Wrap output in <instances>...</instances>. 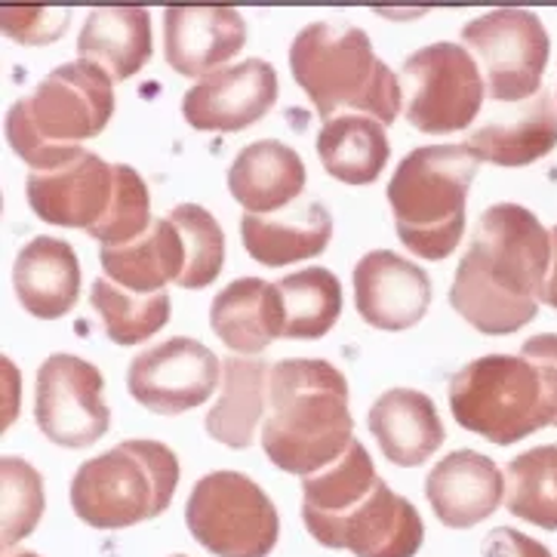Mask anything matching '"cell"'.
Returning <instances> with one entry per match:
<instances>
[{"mask_svg": "<svg viewBox=\"0 0 557 557\" xmlns=\"http://www.w3.org/2000/svg\"><path fill=\"white\" fill-rule=\"evenodd\" d=\"M548 269L552 232L527 207L496 203L474 225L449 306L486 336L518 333L540 311Z\"/></svg>", "mask_w": 557, "mask_h": 557, "instance_id": "1", "label": "cell"}, {"mask_svg": "<svg viewBox=\"0 0 557 557\" xmlns=\"http://www.w3.org/2000/svg\"><path fill=\"white\" fill-rule=\"evenodd\" d=\"M355 441L348 382L330 360L287 358L269 373V416L262 449L287 474L333 466Z\"/></svg>", "mask_w": 557, "mask_h": 557, "instance_id": "2", "label": "cell"}, {"mask_svg": "<svg viewBox=\"0 0 557 557\" xmlns=\"http://www.w3.org/2000/svg\"><path fill=\"white\" fill-rule=\"evenodd\" d=\"M289 69L324 121L355 109L379 124H395L404 87L376 53L367 32L339 22H311L289 47Z\"/></svg>", "mask_w": 557, "mask_h": 557, "instance_id": "3", "label": "cell"}, {"mask_svg": "<svg viewBox=\"0 0 557 557\" xmlns=\"http://www.w3.org/2000/svg\"><path fill=\"white\" fill-rule=\"evenodd\" d=\"M114 114V81L90 62H65L7 114V143L35 173L74 161Z\"/></svg>", "mask_w": 557, "mask_h": 557, "instance_id": "4", "label": "cell"}, {"mask_svg": "<svg viewBox=\"0 0 557 557\" xmlns=\"http://www.w3.org/2000/svg\"><path fill=\"white\" fill-rule=\"evenodd\" d=\"M478 154L462 145H425L397 163L388 203L397 237L419 259H447L466 234L468 188L478 176Z\"/></svg>", "mask_w": 557, "mask_h": 557, "instance_id": "5", "label": "cell"}, {"mask_svg": "<svg viewBox=\"0 0 557 557\" xmlns=\"http://www.w3.org/2000/svg\"><path fill=\"white\" fill-rule=\"evenodd\" d=\"M180 486V459L161 441H124L77 468L74 515L96 530H124L163 515Z\"/></svg>", "mask_w": 557, "mask_h": 557, "instance_id": "6", "label": "cell"}, {"mask_svg": "<svg viewBox=\"0 0 557 557\" xmlns=\"http://www.w3.org/2000/svg\"><path fill=\"white\" fill-rule=\"evenodd\" d=\"M449 410L466 429L508 447L557 422V404L536 363L511 355L471 360L449 379Z\"/></svg>", "mask_w": 557, "mask_h": 557, "instance_id": "7", "label": "cell"}, {"mask_svg": "<svg viewBox=\"0 0 557 557\" xmlns=\"http://www.w3.org/2000/svg\"><path fill=\"white\" fill-rule=\"evenodd\" d=\"M185 523L216 557H269L281 536L269 493L237 471L203 474L188 496Z\"/></svg>", "mask_w": 557, "mask_h": 557, "instance_id": "8", "label": "cell"}, {"mask_svg": "<svg viewBox=\"0 0 557 557\" xmlns=\"http://www.w3.org/2000/svg\"><path fill=\"white\" fill-rule=\"evenodd\" d=\"M404 99L407 121L429 136H449L466 129L484 106L486 84L474 55L459 44L422 47L404 62Z\"/></svg>", "mask_w": 557, "mask_h": 557, "instance_id": "9", "label": "cell"}, {"mask_svg": "<svg viewBox=\"0 0 557 557\" xmlns=\"http://www.w3.org/2000/svg\"><path fill=\"white\" fill-rule=\"evenodd\" d=\"M466 50L478 55L493 102H521L542 92L552 40L530 10H493L462 28Z\"/></svg>", "mask_w": 557, "mask_h": 557, "instance_id": "10", "label": "cell"}, {"mask_svg": "<svg viewBox=\"0 0 557 557\" xmlns=\"http://www.w3.org/2000/svg\"><path fill=\"white\" fill-rule=\"evenodd\" d=\"M102 388L106 379L90 360L50 355L37 370V429L59 447L81 449L96 444L111 425Z\"/></svg>", "mask_w": 557, "mask_h": 557, "instance_id": "11", "label": "cell"}, {"mask_svg": "<svg viewBox=\"0 0 557 557\" xmlns=\"http://www.w3.org/2000/svg\"><path fill=\"white\" fill-rule=\"evenodd\" d=\"M219 370L222 363L203 342L173 336L133 358L126 388L145 410L180 416L210 400L219 385Z\"/></svg>", "mask_w": 557, "mask_h": 557, "instance_id": "12", "label": "cell"}, {"mask_svg": "<svg viewBox=\"0 0 557 557\" xmlns=\"http://www.w3.org/2000/svg\"><path fill=\"white\" fill-rule=\"evenodd\" d=\"M308 533L324 548H348L355 557H416L425 540V523L410 499L397 496L379 478L370 496L348 515L308 523Z\"/></svg>", "mask_w": 557, "mask_h": 557, "instance_id": "13", "label": "cell"}, {"mask_svg": "<svg viewBox=\"0 0 557 557\" xmlns=\"http://www.w3.org/2000/svg\"><path fill=\"white\" fill-rule=\"evenodd\" d=\"M277 72L262 59H244L237 65L200 77L182 99L185 121L203 133H237L259 124L277 102Z\"/></svg>", "mask_w": 557, "mask_h": 557, "instance_id": "14", "label": "cell"}, {"mask_svg": "<svg viewBox=\"0 0 557 557\" xmlns=\"http://www.w3.org/2000/svg\"><path fill=\"white\" fill-rule=\"evenodd\" d=\"M117 191V166L81 151L74 161L28 176V203L37 216L62 228L90 232L109 216Z\"/></svg>", "mask_w": 557, "mask_h": 557, "instance_id": "15", "label": "cell"}, {"mask_svg": "<svg viewBox=\"0 0 557 557\" xmlns=\"http://www.w3.org/2000/svg\"><path fill=\"white\" fill-rule=\"evenodd\" d=\"M355 302L376 330H410L432 306V277L397 252L373 250L355 269Z\"/></svg>", "mask_w": 557, "mask_h": 557, "instance_id": "16", "label": "cell"}, {"mask_svg": "<svg viewBox=\"0 0 557 557\" xmlns=\"http://www.w3.org/2000/svg\"><path fill=\"white\" fill-rule=\"evenodd\" d=\"M247 44V25L232 7H173L163 13V55L182 77L219 72Z\"/></svg>", "mask_w": 557, "mask_h": 557, "instance_id": "17", "label": "cell"}, {"mask_svg": "<svg viewBox=\"0 0 557 557\" xmlns=\"http://www.w3.org/2000/svg\"><path fill=\"white\" fill-rule=\"evenodd\" d=\"M425 493L437 521L449 530H468L505 503V474L481 453L456 449L429 471Z\"/></svg>", "mask_w": 557, "mask_h": 557, "instance_id": "18", "label": "cell"}, {"mask_svg": "<svg viewBox=\"0 0 557 557\" xmlns=\"http://www.w3.org/2000/svg\"><path fill=\"white\" fill-rule=\"evenodd\" d=\"M367 425L392 466H425L444 444V422L429 395L392 388L370 407Z\"/></svg>", "mask_w": 557, "mask_h": 557, "instance_id": "19", "label": "cell"}, {"mask_svg": "<svg viewBox=\"0 0 557 557\" xmlns=\"http://www.w3.org/2000/svg\"><path fill=\"white\" fill-rule=\"evenodd\" d=\"M228 191L250 216L277 213L306 191V163L296 148L259 139L234 158Z\"/></svg>", "mask_w": 557, "mask_h": 557, "instance_id": "20", "label": "cell"}, {"mask_svg": "<svg viewBox=\"0 0 557 557\" xmlns=\"http://www.w3.org/2000/svg\"><path fill=\"white\" fill-rule=\"evenodd\" d=\"M13 284L25 311L44 321H55L69 314L81 296L77 252L72 250V244L40 234L18 250Z\"/></svg>", "mask_w": 557, "mask_h": 557, "instance_id": "21", "label": "cell"}, {"mask_svg": "<svg viewBox=\"0 0 557 557\" xmlns=\"http://www.w3.org/2000/svg\"><path fill=\"white\" fill-rule=\"evenodd\" d=\"M210 326L240 358L259 355L274 339H284V299L277 284L240 277L216 293Z\"/></svg>", "mask_w": 557, "mask_h": 557, "instance_id": "22", "label": "cell"}, {"mask_svg": "<svg viewBox=\"0 0 557 557\" xmlns=\"http://www.w3.org/2000/svg\"><path fill=\"white\" fill-rule=\"evenodd\" d=\"M77 55L109 74L111 81H126L143 72L151 59V16L143 7H102L92 10L81 35Z\"/></svg>", "mask_w": 557, "mask_h": 557, "instance_id": "23", "label": "cell"}, {"mask_svg": "<svg viewBox=\"0 0 557 557\" xmlns=\"http://www.w3.org/2000/svg\"><path fill=\"white\" fill-rule=\"evenodd\" d=\"M99 259L111 284L133 289L139 296H151L163 293L170 281L180 284L185 271V244L180 228L170 222V216H163L154 219V225L139 240L126 247H102Z\"/></svg>", "mask_w": 557, "mask_h": 557, "instance_id": "24", "label": "cell"}, {"mask_svg": "<svg viewBox=\"0 0 557 557\" xmlns=\"http://www.w3.org/2000/svg\"><path fill=\"white\" fill-rule=\"evenodd\" d=\"M244 247L256 262L284 269L302 259H314L333 237V216L324 203H306L296 216H247L240 219Z\"/></svg>", "mask_w": 557, "mask_h": 557, "instance_id": "25", "label": "cell"}, {"mask_svg": "<svg viewBox=\"0 0 557 557\" xmlns=\"http://www.w3.org/2000/svg\"><path fill=\"white\" fill-rule=\"evenodd\" d=\"M466 145L478 154V161L496 166H527L540 161L557 145V102L552 92L542 90L518 117L474 129Z\"/></svg>", "mask_w": 557, "mask_h": 557, "instance_id": "26", "label": "cell"}, {"mask_svg": "<svg viewBox=\"0 0 557 557\" xmlns=\"http://www.w3.org/2000/svg\"><path fill=\"white\" fill-rule=\"evenodd\" d=\"M269 363L259 358H225L222 376L225 388L216 407L207 416V432L213 441L232 449H247L252 444L256 425L265 413L269 400Z\"/></svg>", "mask_w": 557, "mask_h": 557, "instance_id": "27", "label": "cell"}, {"mask_svg": "<svg viewBox=\"0 0 557 557\" xmlns=\"http://www.w3.org/2000/svg\"><path fill=\"white\" fill-rule=\"evenodd\" d=\"M318 154L333 180L345 185H370L388 163L385 126L363 114L333 117L318 136Z\"/></svg>", "mask_w": 557, "mask_h": 557, "instance_id": "28", "label": "cell"}, {"mask_svg": "<svg viewBox=\"0 0 557 557\" xmlns=\"http://www.w3.org/2000/svg\"><path fill=\"white\" fill-rule=\"evenodd\" d=\"M376 484L379 474L370 453L360 441H351V447L345 449L333 466L302 478V521L306 527L336 521L342 515H348L355 505L363 503Z\"/></svg>", "mask_w": 557, "mask_h": 557, "instance_id": "29", "label": "cell"}, {"mask_svg": "<svg viewBox=\"0 0 557 557\" xmlns=\"http://www.w3.org/2000/svg\"><path fill=\"white\" fill-rule=\"evenodd\" d=\"M284 339H321L342 314V284L330 269H302L277 281Z\"/></svg>", "mask_w": 557, "mask_h": 557, "instance_id": "30", "label": "cell"}, {"mask_svg": "<svg viewBox=\"0 0 557 557\" xmlns=\"http://www.w3.org/2000/svg\"><path fill=\"white\" fill-rule=\"evenodd\" d=\"M505 508L533 527L557 530V444L527 449L508 462Z\"/></svg>", "mask_w": 557, "mask_h": 557, "instance_id": "31", "label": "cell"}, {"mask_svg": "<svg viewBox=\"0 0 557 557\" xmlns=\"http://www.w3.org/2000/svg\"><path fill=\"white\" fill-rule=\"evenodd\" d=\"M90 306L102 318V326L111 342L117 345H139L161 333L170 321V296L166 293H126L124 287L111 284L109 277H99L90 289Z\"/></svg>", "mask_w": 557, "mask_h": 557, "instance_id": "32", "label": "cell"}, {"mask_svg": "<svg viewBox=\"0 0 557 557\" xmlns=\"http://www.w3.org/2000/svg\"><path fill=\"white\" fill-rule=\"evenodd\" d=\"M170 222L180 228L182 244H185V271H182L180 287H210L225 262V234L219 228V222L198 203L173 207Z\"/></svg>", "mask_w": 557, "mask_h": 557, "instance_id": "33", "label": "cell"}, {"mask_svg": "<svg viewBox=\"0 0 557 557\" xmlns=\"http://www.w3.org/2000/svg\"><path fill=\"white\" fill-rule=\"evenodd\" d=\"M114 166H117L114 203H111L109 216L87 232L102 247H126V244L145 237L148 228L154 225L151 198H148V185L143 182V176L129 163H114Z\"/></svg>", "mask_w": 557, "mask_h": 557, "instance_id": "34", "label": "cell"}, {"mask_svg": "<svg viewBox=\"0 0 557 557\" xmlns=\"http://www.w3.org/2000/svg\"><path fill=\"white\" fill-rule=\"evenodd\" d=\"M3 548L10 552L18 540L32 536L44 515V481L25 459L7 456L3 468Z\"/></svg>", "mask_w": 557, "mask_h": 557, "instance_id": "35", "label": "cell"}, {"mask_svg": "<svg viewBox=\"0 0 557 557\" xmlns=\"http://www.w3.org/2000/svg\"><path fill=\"white\" fill-rule=\"evenodd\" d=\"M72 18V10H16V7H3L0 10V22H3V35L13 37L18 44L28 47H40L50 44L65 32Z\"/></svg>", "mask_w": 557, "mask_h": 557, "instance_id": "36", "label": "cell"}, {"mask_svg": "<svg viewBox=\"0 0 557 557\" xmlns=\"http://www.w3.org/2000/svg\"><path fill=\"white\" fill-rule=\"evenodd\" d=\"M484 557H552V552L540 540H530L521 530L511 527H496L490 530L481 542Z\"/></svg>", "mask_w": 557, "mask_h": 557, "instance_id": "37", "label": "cell"}, {"mask_svg": "<svg viewBox=\"0 0 557 557\" xmlns=\"http://www.w3.org/2000/svg\"><path fill=\"white\" fill-rule=\"evenodd\" d=\"M521 358H527L530 363L540 367L542 376L548 382V392H552V397H555L557 404V333H540V336L523 342Z\"/></svg>", "mask_w": 557, "mask_h": 557, "instance_id": "38", "label": "cell"}, {"mask_svg": "<svg viewBox=\"0 0 557 557\" xmlns=\"http://www.w3.org/2000/svg\"><path fill=\"white\" fill-rule=\"evenodd\" d=\"M542 302L557 308V225L552 228V269H548V281L542 289Z\"/></svg>", "mask_w": 557, "mask_h": 557, "instance_id": "39", "label": "cell"}, {"mask_svg": "<svg viewBox=\"0 0 557 557\" xmlns=\"http://www.w3.org/2000/svg\"><path fill=\"white\" fill-rule=\"evenodd\" d=\"M7 557H40V555H35V552H18V555H7Z\"/></svg>", "mask_w": 557, "mask_h": 557, "instance_id": "40", "label": "cell"}, {"mask_svg": "<svg viewBox=\"0 0 557 557\" xmlns=\"http://www.w3.org/2000/svg\"><path fill=\"white\" fill-rule=\"evenodd\" d=\"M173 557H185V555H173Z\"/></svg>", "mask_w": 557, "mask_h": 557, "instance_id": "41", "label": "cell"}]
</instances>
